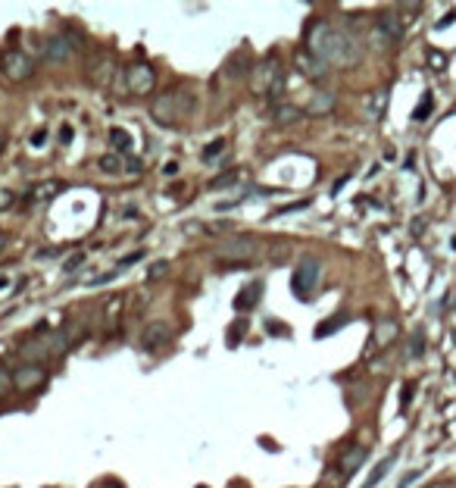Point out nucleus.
I'll return each instance as SVG.
<instances>
[{"label": "nucleus", "mask_w": 456, "mask_h": 488, "mask_svg": "<svg viewBox=\"0 0 456 488\" xmlns=\"http://www.w3.org/2000/svg\"><path fill=\"white\" fill-rule=\"evenodd\" d=\"M306 51L316 53L322 63L328 66H357L363 60V47L353 35L347 31L328 26V22H313L310 31H306Z\"/></svg>", "instance_id": "1"}, {"label": "nucleus", "mask_w": 456, "mask_h": 488, "mask_svg": "<svg viewBox=\"0 0 456 488\" xmlns=\"http://www.w3.org/2000/svg\"><path fill=\"white\" fill-rule=\"evenodd\" d=\"M197 113V94L191 88H175V91H166L153 100L151 107V116L160 125H172V122H182V120H191Z\"/></svg>", "instance_id": "2"}, {"label": "nucleus", "mask_w": 456, "mask_h": 488, "mask_svg": "<svg viewBox=\"0 0 456 488\" xmlns=\"http://www.w3.org/2000/svg\"><path fill=\"white\" fill-rule=\"evenodd\" d=\"M35 60L22 51H4L0 53V73H4L10 82H28L35 75Z\"/></svg>", "instance_id": "3"}, {"label": "nucleus", "mask_w": 456, "mask_h": 488, "mask_svg": "<svg viewBox=\"0 0 456 488\" xmlns=\"http://www.w3.org/2000/svg\"><path fill=\"white\" fill-rule=\"evenodd\" d=\"M369 38H372V44L379 47V51L397 44L400 38H403V22H400V16L397 13H381L379 22L372 26V35H369Z\"/></svg>", "instance_id": "4"}, {"label": "nucleus", "mask_w": 456, "mask_h": 488, "mask_svg": "<svg viewBox=\"0 0 456 488\" xmlns=\"http://www.w3.org/2000/svg\"><path fill=\"white\" fill-rule=\"evenodd\" d=\"M259 250V241L256 238H247V235H241V238H232V241H222L216 248V257L228 260V263H247L250 257H256Z\"/></svg>", "instance_id": "5"}, {"label": "nucleus", "mask_w": 456, "mask_h": 488, "mask_svg": "<svg viewBox=\"0 0 456 488\" xmlns=\"http://www.w3.org/2000/svg\"><path fill=\"white\" fill-rule=\"evenodd\" d=\"M319 272H322V266H319V260H313V257H306L300 266L294 270V279H291V288H294V295H300V297H310V291L316 288V282H319Z\"/></svg>", "instance_id": "6"}, {"label": "nucleus", "mask_w": 456, "mask_h": 488, "mask_svg": "<svg viewBox=\"0 0 456 488\" xmlns=\"http://www.w3.org/2000/svg\"><path fill=\"white\" fill-rule=\"evenodd\" d=\"M125 85H129L131 94H147L153 91L156 85V73L151 63H131L129 69H125Z\"/></svg>", "instance_id": "7"}, {"label": "nucleus", "mask_w": 456, "mask_h": 488, "mask_svg": "<svg viewBox=\"0 0 456 488\" xmlns=\"http://www.w3.org/2000/svg\"><path fill=\"white\" fill-rule=\"evenodd\" d=\"M169 341H172V326L169 322L153 319V322H147V326L141 329V344H144L147 351H160V348H166Z\"/></svg>", "instance_id": "8"}, {"label": "nucleus", "mask_w": 456, "mask_h": 488, "mask_svg": "<svg viewBox=\"0 0 456 488\" xmlns=\"http://www.w3.org/2000/svg\"><path fill=\"white\" fill-rule=\"evenodd\" d=\"M47 382V369L38 364H26V366H16L13 369V385L19 391H35Z\"/></svg>", "instance_id": "9"}, {"label": "nucleus", "mask_w": 456, "mask_h": 488, "mask_svg": "<svg viewBox=\"0 0 456 488\" xmlns=\"http://www.w3.org/2000/svg\"><path fill=\"white\" fill-rule=\"evenodd\" d=\"M259 75H263V82L256 85L259 94H281V88H285V75H281V66L275 60L263 63L259 66Z\"/></svg>", "instance_id": "10"}, {"label": "nucleus", "mask_w": 456, "mask_h": 488, "mask_svg": "<svg viewBox=\"0 0 456 488\" xmlns=\"http://www.w3.org/2000/svg\"><path fill=\"white\" fill-rule=\"evenodd\" d=\"M294 66L300 69V73L306 78H322L328 73V63H322L316 53H310L306 47H300V51H294Z\"/></svg>", "instance_id": "11"}, {"label": "nucleus", "mask_w": 456, "mask_h": 488, "mask_svg": "<svg viewBox=\"0 0 456 488\" xmlns=\"http://www.w3.org/2000/svg\"><path fill=\"white\" fill-rule=\"evenodd\" d=\"M72 53H75V47H72V41H69V38H63V35L47 38V44H44L47 63H66V60H72Z\"/></svg>", "instance_id": "12"}, {"label": "nucleus", "mask_w": 456, "mask_h": 488, "mask_svg": "<svg viewBox=\"0 0 456 488\" xmlns=\"http://www.w3.org/2000/svg\"><path fill=\"white\" fill-rule=\"evenodd\" d=\"M113 73H116V66H113V60L107 57H97V60H91V66H88V78L94 85H100V88H107L109 82H113Z\"/></svg>", "instance_id": "13"}, {"label": "nucleus", "mask_w": 456, "mask_h": 488, "mask_svg": "<svg viewBox=\"0 0 456 488\" xmlns=\"http://www.w3.org/2000/svg\"><path fill=\"white\" fill-rule=\"evenodd\" d=\"M366 457H369V451H366L363 445H350L347 451H344V457H341V476L357 473V470L366 463Z\"/></svg>", "instance_id": "14"}, {"label": "nucleus", "mask_w": 456, "mask_h": 488, "mask_svg": "<svg viewBox=\"0 0 456 488\" xmlns=\"http://www.w3.org/2000/svg\"><path fill=\"white\" fill-rule=\"evenodd\" d=\"M250 73V53L247 51H234L225 63V75L228 78H244Z\"/></svg>", "instance_id": "15"}, {"label": "nucleus", "mask_w": 456, "mask_h": 488, "mask_svg": "<svg viewBox=\"0 0 456 488\" xmlns=\"http://www.w3.org/2000/svg\"><path fill=\"white\" fill-rule=\"evenodd\" d=\"M332 110H335V94L332 91H319L316 97L310 100L306 113H310V116H325V113H332Z\"/></svg>", "instance_id": "16"}, {"label": "nucleus", "mask_w": 456, "mask_h": 488, "mask_svg": "<svg viewBox=\"0 0 456 488\" xmlns=\"http://www.w3.org/2000/svg\"><path fill=\"white\" fill-rule=\"evenodd\" d=\"M303 116V110L300 107H294V104H281V107H275V116H272V122L275 125H294L297 120Z\"/></svg>", "instance_id": "17"}, {"label": "nucleus", "mask_w": 456, "mask_h": 488, "mask_svg": "<svg viewBox=\"0 0 456 488\" xmlns=\"http://www.w3.org/2000/svg\"><path fill=\"white\" fill-rule=\"evenodd\" d=\"M259 295H263V285H259V282H254V285H250V288H244L241 295L234 297V307H238V310H250V307H256Z\"/></svg>", "instance_id": "18"}, {"label": "nucleus", "mask_w": 456, "mask_h": 488, "mask_svg": "<svg viewBox=\"0 0 456 488\" xmlns=\"http://www.w3.org/2000/svg\"><path fill=\"white\" fill-rule=\"evenodd\" d=\"M397 332H400V329H397L394 319H381L379 329H375V341H379V344H391L397 338Z\"/></svg>", "instance_id": "19"}, {"label": "nucleus", "mask_w": 456, "mask_h": 488, "mask_svg": "<svg viewBox=\"0 0 456 488\" xmlns=\"http://www.w3.org/2000/svg\"><path fill=\"white\" fill-rule=\"evenodd\" d=\"M100 172L104 176H122V157H113V154H107V157H100Z\"/></svg>", "instance_id": "20"}, {"label": "nucleus", "mask_w": 456, "mask_h": 488, "mask_svg": "<svg viewBox=\"0 0 456 488\" xmlns=\"http://www.w3.org/2000/svg\"><path fill=\"white\" fill-rule=\"evenodd\" d=\"M391 467H394V457L381 460V463H379V467H375V473H372V476H369V479H366V485H363V488H375V485H379V482H381V479H384V476H388V470H391Z\"/></svg>", "instance_id": "21"}, {"label": "nucleus", "mask_w": 456, "mask_h": 488, "mask_svg": "<svg viewBox=\"0 0 456 488\" xmlns=\"http://www.w3.org/2000/svg\"><path fill=\"white\" fill-rule=\"evenodd\" d=\"M109 144H113L116 151H129V147H131V141H129V132H122V129H113V132H109Z\"/></svg>", "instance_id": "22"}, {"label": "nucleus", "mask_w": 456, "mask_h": 488, "mask_svg": "<svg viewBox=\"0 0 456 488\" xmlns=\"http://www.w3.org/2000/svg\"><path fill=\"white\" fill-rule=\"evenodd\" d=\"M344 322H347V317H344V313H337L335 319H328L325 326H319V329H316V335H319V338H322V335H332V332H337V329L344 326Z\"/></svg>", "instance_id": "23"}, {"label": "nucleus", "mask_w": 456, "mask_h": 488, "mask_svg": "<svg viewBox=\"0 0 456 488\" xmlns=\"http://www.w3.org/2000/svg\"><path fill=\"white\" fill-rule=\"evenodd\" d=\"M60 191V185L57 182H47V185H38L35 188V194H31V201H44V198H53V194Z\"/></svg>", "instance_id": "24"}, {"label": "nucleus", "mask_w": 456, "mask_h": 488, "mask_svg": "<svg viewBox=\"0 0 456 488\" xmlns=\"http://www.w3.org/2000/svg\"><path fill=\"white\" fill-rule=\"evenodd\" d=\"M169 272V263L166 260H156V263L147 270V282H156V279H163V275Z\"/></svg>", "instance_id": "25"}, {"label": "nucleus", "mask_w": 456, "mask_h": 488, "mask_svg": "<svg viewBox=\"0 0 456 488\" xmlns=\"http://www.w3.org/2000/svg\"><path fill=\"white\" fill-rule=\"evenodd\" d=\"M428 113H431V94H425V97H422V104L416 107L413 120H416V122H425V120H428Z\"/></svg>", "instance_id": "26"}, {"label": "nucleus", "mask_w": 456, "mask_h": 488, "mask_svg": "<svg viewBox=\"0 0 456 488\" xmlns=\"http://www.w3.org/2000/svg\"><path fill=\"white\" fill-rule=\"evenodd\" d=\"M13 391V373L0 366V398H6Z\"/></svg>", "instance_id": "27"}, {"label": "nucleus", "mask_w": 456, "mask_h": 488, "mask_svg": "<svg viewBox=\"0 0 456 488\" xmlns=\"http://www.w3.org/2000/svg\"><path fill=\"white\" fill-rule=\"evenodd\" d=\"M422 351H425V338H422V332H416V335H413L410 357H422Z\"/></svg>", "instance_id": "28"}, {"label": "nucleus", "mask_w": 456, "mask_h": 488, "mask_svg": "<svg viewBox=\"0 0 456 488\" xmlns=\"http://www.w3.org/2000/svg\"><path fill=\"white\" fill-rule=\"evenodd\" d=\"M234 179H238V172H225V176L213 179V182H210V188H225V185H232Z\"/></svg>", "instance_id": "29"}, {"label": "nucleus", "mask_w": 456, "mask_h": 488, "mask_svg": "<svg viewBox=\"0 0 456 488\" xmlns=\"http://www.w3.org/2000/svg\"><path fill=\"white\" fill-rule=\"evenodd\" d=\"M13 203H16L13 191H6V188H0V213H4V210H10Z\"/></svg>", "instance_id": "30"}, {"label": "nucleus", "mask_w": 456, "mask_h": 488, "mask_svg": "<svg viewBox=\"0 0 456 488\" xmlns=\"http://www.w3.org/2000/svg\"><path fill=\"white\" fill-rule=\"evenodd\" d=\"M384 100H388V97H384V91H379V94H375V100L369 97V113H379V110L384 107Z\"/></svg>", "instance_id": "31"}, {"label": "nucleus", "mask_w": 456, "mask_h": 488, "mask_svg": "<svg viewBox=\"0 0 456 488\" xmlns=\"http://www.w3.org/2000/svg\"><path fill=\"white\" fill-rule=\"evenodd\" d=\"M219 151H225V144H222V141H216V144H210L207 151H203V157H207V160H210V157H216Z\"/></svg>", "instance_id": "32"}, {"label": "nucleus", "mask_w": 456, "mask_h": 488, "mask_svg": "<svg viewBox=\"0 0 456 488\" xmlns=\"http://www.w3.org/2000/svg\"><path fill=\"white\" fill-rule=\"evenodd\" d=\"M97 488H125V485L119 482V479H104V482H100Z\"/></svg>", "instance_id": "33"}, {"label": "nucleus", "mask_w": 456, "mask_h": 488, "mask_svg": "<svg viewBox=\"0 0 456 488\" xmlns=\"http://www.w3.org/2000/svg\"><path fill=\"white\" fill-rule=\"evenodd\" d=\"M163 172H166V176H178V163H166Z\"/></svg>", "instance_id": "34"}, {"label": "nucleus", "mask_w": 456, "mask_h": 488, "mask_svg": "<svg viewBox=\"0 0 456 488\" xmlns=\"http://www.w3.org/2000/svg\"><path fill=\"white\" fill-rule=\"evenodd\" d=\"M4 147H6V132L0 129V151H4Z\"/></svg>", "instance_id": "35"}, {"label": "nucleus", "mask_w": 456, "mask_h": 488, "mask_svg": "<svg viewBox=\"0 0 456 488\" xmlns=\"http://www.w3.org/2000/svg\"><path fill=\"white\" fill-rule=\"evenodd\" d=\"M4 248H6V235L0 232V250H4Z\"/></svg>", "instance_id": "36"}]
</instances>
